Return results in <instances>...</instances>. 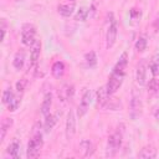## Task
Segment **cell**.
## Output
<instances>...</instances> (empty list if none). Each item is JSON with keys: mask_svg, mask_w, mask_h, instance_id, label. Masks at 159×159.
<instances>
[{"mask_svg": "<svg viewBox=\"0 0 159 159\" xmlns=\"http://www.w3.org/2000/svg\"><path fill=\"white\" fill-rule=\"evenodd\" d=\"M122 138H123V130H119V128L117 132H114L108 137L107 147H106V157L112 158L118 153L122 145Z\"/></svg>", "mask_w": 159, "mask_h": 159, "instance_id": "1", "label": "cell"}, {"mask_svg": "<svg viewBox=\"0 0 159 159\" xmlns=\"http://www.w3.org/2000/svg\"><path fill=\"white\" fill-rule=\"evenodd\" d=\"M43 140H42V134L37 133V134H32L29 144H27V158L32 159V158H37L40 154V150L42 148Z\"/></svg>", "mask_w": 159, "mask_h": 159, "instance_id": "2", "label": "cell"}, {"mask_svg": "<svg viewBox=\"0 0 159 159\" xmlns=\"http://www.w3.org/2000/svg\"><path fill=\"white\" fill-rule=\"evenodd\" d=\"M123 78H124V75H120V73H117V72L112 71V73L109 76V80L107 82V86H106V89H107L109 96L114 94L119 89V87L123 83Z\"/></svg>", "mask_w": 159, "mask_h": 159, "instance_id": "3", "label": "cell"}, {"mask_svg": "<svg viewBox=\"0 0 159 159\" xmlns=\"http://www.w3.org/2000/svg\"><path fill=\"white\" fill-rule=\"evenodd\" d=\"M117 34H118V25H117V21L112 17V20L109 21V26L107 29V32H106V46L108 50L111 47H113V45L116 43Z\"/></svg>", "mask_w": 159, "mask_h": 159, "instance_id": "4", "label": "cell"}, {"mask_svg": "<svg viewBox=\"0 0 159 159\" xmlns=\"http://www.w3.org/2000/svg\"><path fill=\"white\" fill-rule=\"evenodd\" d=\"M35 35H36L35 27L31 26V25H25L22 31H21V42L25 46H32L34 42L36 41L35 40Z\"/></svg>", "mask_w": 159, "mask_h": 159, "instance_id": "5", "label": "cell"}, {"mask_svg": "<svg viewBox=\"0 0 159 159\" xmlns=\"http://www.w3.org/2000/svg\"><path fill=\"white\" fill-rule=\"evenodd\" d=\"M142 109H143V106H142L140 97L135 92H133V96H132V99H130V111H129L130 118L137 119L142 114Z\"/></svg>", "mask_w": 159, "mask_h": 159, "instance_id": "6", "label": "cell"}, {"mask_svg": "<svg viewBox=\"0 0 159 159\" xmlns=\"http://www.w3.org/2000/svg\"><path fill=\"white\" fill-rule=\"evenodd\" d=\"M66 138L70 140L73 138L75 133H76V114L72 109H70V112L67 113V118H66Z\"/></svg>", "mask_w": 159, "mask_h": 159, "instance_id": "7", "label": "cell"}, {"mask_svg": "<svg viewBox=\"0 0 159 159\" xmlns=\"http://www.w3.org/2000/svg\"><path fill=\"white\" fill-rule=\"evenodd\" d=\"M91 101H92V92L88 89V91H86L84 94L82 96V99H81V102H80V104H78V108H77V116H78L80 118L83 117V116L87 113V111H88V108H89V104H91Z\"/></svg>", "mask_w": 159, "mask_h": 159, "instance_id": "8", "label": "cell"}, {"mask_svg": "<svg viewBox=\"0 0 159 159\" xmlns=\"http://www.w3.org/2000/svg\"><path fill=\"white\" fill-rule=\"evenodd\" d=\"M40 52H41V42L39 40H36L34 42V45L31 46V53H30V68H35L39 60H40Z\"/></svg>", "mask_w": 159, "mask_h": 159, "instance_id": "9", "label": "cell"}, {"mask_svg": "<svg viewBox=\"0 0 159 159\" xmlns=\"http://www.w3.org/2000/svg\"><path fill=\"white\" fill-rule=\"evenodd\" d=\"M78 153L83 158L91 157L94 153V145H93V143L91 140H88V139L81 140L80 142V145H78Z\"/></svg>", "mask_w": 159, "mask_h": 159, "instance_id": "10", "label": "cell"}, {"mask_svg": "<svg viewBox=\"0 0 159 159\" xmlns=\"http://www.w3.org/2000/svg\"><path fill=\"white\" fill-rule=\"evenodd\" d=\"M135 80L137 83L140 86H144L147 82V65L145 62H140L137 67V72H135Z\"/></svg>", "mask_w": 159, "mask_h": 159, "instance_id": "11", "label": "cell"}, {"mask_svg": "<svg viewBox=\"0 0 159 159\" xmlns=\"http://www.w3.org/2000/svg\"><path fill=\"white\" fill-rule=\"evenodd\" d=\"M127 63H128V55H127V52H123L119 56V58H118V61H117V63H116V66L113 68V72H117V73H120V75H125Z\"/></svg>", "mask_w": 159, "mask_h": 159, "instance_id": "12", "label": "cell"}, {"mask_svg": "<svg viewBox=\"0 0 159 159\" xmlns=\"http://www.w3.org/2000/svg\"><path fill=\"white\" fill-rule=\"evenodd\" d=\"M73 93H75L73 86L70 84V83H65V84L60 88V91H58V98H60L61 101H67V99H70V98L73 96Z\"/></svg>", "mask_w": 159, "mask_h": 159, "instance_id": "13", "label": "cell"}, {"mask_svg": "<svg viewBox=\"0 0 159 159\" xmlns=\"http://www.w3.org/2000/svg\"><path fill=\"white\" fill-rule=\"evenodd\" d=\"M51 104H52V93L51 92H47L43 97V101H42V104H41V114L42 116H47L50 113V109H51Z\"/></svg>", "mask_w": 159, "mask_h": 159, "instance_id": "14", "label": "cell"}, {"mask_svg": "<svg viewBox=\"0 0 159 159\" xmlns=\"http://www.w3.org/2000/svg\"><path fill=\"white\" fill-rule=\"evenodd\" d=\"M138 157L143 159H153L157 157V149L153 145H147L143 149H140V152L138 153Z\"/></svg>", "mask_w": 159, "mask_h": 159, "instance_id": "15", "label": "cell"}, {"mask_svg": "<svg viewBox=\"0 0 159 159\" xmlns=\"http://www.w3.org/2000/svg\"><path fill=\"white\" fill-rule=\"evenodd\" d=\"M19 152H20V143H19L17 139H14V140L9 144V147H7V149H6V153H7L11 158L17 159V158L20 157Z\"/></svg>", "mask_w": 159, "mask_h": 159, "instance_id": "16", "label": "cell"}, {"mask_svg": "<svg viewBox=\"0 0 159 159\" xmlns=\"http://www.w3.org/2000/svg\"><path fill=\"white\" fill-rule=\"evenodd\" d=\"M57 120H58V113H55V114L48 113V114L46 116L45 124H43L45 132H50V130H52V128L55 127V124L57 123Z\"/></svg>", "mask_w": 159, "mask_h": 159, "instance_id": "17", "label": "cell"}, {"mask_svg": "<svg viewBox=\"0 0 159 159\" xmlns=\"http://www.w3.org/2000/svg\"><path fill=\"white\" fill-rule=\"evenodd\" d=\"M12 123H14L12 118H4L1 120V125H0V142H4L5 135H6L7 130L11 128Z\"/></svg>", "mask_w": 159, "mask_h": 159, "instance_id": "18", "label": "cell"}, {"mask_svg": "<svg viewBox=\"0 0 159 159\" xmlns=\"http://www.w3.org/2000/svg\"><path fill=\"white\" fill-rule=\"evenodd\" d=\"M51 73L55 78H61L65 73V65L62 61H56L51 67Z\"/></svg>", "mask_w": 159, "mask_h": 159, "instance_id": "19", "label": "cell"}, {"mask_svg": "<svg viewBox=\"0 0 159 159\" xmlns=\"http://www.w3.org/2000/svg\"><path fill=\"white\" fill-rule=\"evenodd\" d=\"M24 63H25V52L24 51H17L14 56V60H12V66L15 70H21L24 67Z\"/></svg>", "mask_w": 159, "mask_h": 159, "instance_id": "20", "label": "cell"}, {"mask_svg": "<svg viewBox=\"0 0 159 159\" xmlns=\"http://www.w3.org/2000/svg\"><path fill=\"white\" fill-rule=\"evenodd\" d=\"M108 98H109V94H108L106 87H101V88L97 91V106L103 108Z\"/></svg>", "mask_w": 159, "mask_h": 159, "instance_id": "21", "label": "cell"}, {"mask_svg": "<svg viewBox=\"0 0 159 159\" xmlns=\"http://www.w3.org/2000/svg\"><path fill=\"white\" fill-rule=\"evenodd\" d=\"M57 11L60 12V15H62L65 17H68V16H71L73 14L75 5L73 4H61V5H58Z\"/></svg>", "mask_w": 159, "mask_h": 159, "instance_id": "22", "label": "cell"}, {"mask_svg": "<svg viewBox=\"0 0 159 159\" xmlns=\"http://www.w3.org/2000/svg\"><path fill=\"white\" fill-rule=\"evenodd\" d=\"M103 108H107V109H111V111H118V109L122 108V103L118 98H108Z\"/></svg>", "mask_w": 159, "mask_h": 159, "instance_id": "23", "label": "cell"}, {"mask_svg": "<svg viewBox=\"0 0 159 159\" xmlns=\"http://www.w3.org/2000/svg\"><path fill=\"white\" fill-rule=\"evenodd\" d=\"M84 61H86V63H87L88 67H93V66H96V63H97V56H96V52H94V51H89L88 53H86V56H84Z\"/></svg>", "mask_w": 159, "mask_h": 159, "instance_id": "24", "label": "cell"}, {"mask_svg": "<svg viewBox=\"0 0 159 159\" xmlns=\"http://www.w3.org/2000/svg\"><path fill=\"white\" fill-rule=\"evenodd\" d=\"M20 103H21V96H15V97L12 98V101L7 104V109H9L10 112H15V111L19 108Z\"/></svg>", "mask_w": 159, "mask_h": 159, "instance_id": "25", "label": "cell"}, {"mask_svg": "<svg viewBox=\"0 0 159 159\" xmlns=\"http://www.w3.org/2000/svg\"><path fill=\"white\" fill-rule=\"evenodd\" d=\"M15 97V94H14V92L11 91V88H7V89H5L4 92H2V103L4 104H9L11 101H12V98Z\"/></svg>", "mask_w": 159, "mask_h": 159, "instance_id": "26", "label": "cell"}, {"mask_svg": "<svg viewBox=\"0 0 159 159\" xmlns=\"http://www.w3.org/2000/svg\"><path fill=\"white\" fill-rule=\"evenodd\" d=\"M158 91H159V80L158 78H152L148 83V92L157 93Z\"/></svg>", "mask_w": 159, "mask_h": 159, "instance_id": "27", "label": "cell"}, {"mask_svg": "<svg viewBox=\"0 0 159 159\" xmlns=\"http://www.w3.org/2000/svg\"><path fill=\"white\" fill-rule=\"evenodd\" d=\"M88 10L86 7H80V10H77V14H76V20L78 21H84L88 16Z\"/></svg>", "mask_w": 159, "mask_h": 159, "instance_id": "28", "label": "cell"}, {"mask_svg": "<svg viewBox=\"0 0 159 159\" xmlns=\"http://www.w3.org/2000/svg\"><path fill=\"white\" fill-rule=\"evenodd\" d=\"M135 48H137V51H139V52H143L145 48H147V39L145 37H139L138 40H137V42H135Z\"/></svg>", "mask_w": 159, "mask_h": 159, "instance_id": "29", "label": "cell"}, {"mask_svg": "<svg viewBox=\"0 0 159 159\" xmlns=\"http://www.w3.org/2000/svg\"><path fill=\"white\" fill-rule=\"evenodd\" d=\"M26 84H27V80H25V78L20 80V81L16 83V89H17V92H19V93H22V92L25 91V88H26Z\"/></svg>", "mask_w": 159, "mask_h": 159, "instance_id": "30", "label": "cell"}, {"mask_svg": "<svg viewBox=\"0 0 159 159\" xmlns=\"http://www.w3.org/2000/svg\"><path fill=\"white\" fill-rule=\"evenodd\" d=\"M129 15H130V19H132V20H139L142 12H140V10H138V9H132V10L129 11Z\"/></svg>", "mask_w": 159, "mask_h": 159, "instance_id": "31", "label": "cell"}, {"mask_svg": "<svg viewBox=\"0 0 159 159\" xmlns=\"http://www.w3.org/2000/svg\"><path fill=\"white\" fill-rule=\"evenodd\" d=\"M149 67H150V70H152L153 76H157V75L159 73V63H157V62H152Z\"/></svg>", "mask_w": 159, "mask_h": 159, "instance_id": "32", "label": "cell"}, {"mask_svg": "<svg viewBox=\"0 0 159 159\" xmlns=\"http://www.w3.org/2000/svg\"><path fill=\"white\" fill-rule=\"evenodd\" d=\"M5 35H6V22L5 19L1 20V40H5Z\"/></svg>", "mask_w": 159, "mask_h": 159, "instance_id": "33", "label": "cell"}, {"mask_svg": "<svg viewBox=\"0 0 159 159\" xmlns=\"http://www.w3.org/2000/svg\"><path fill=\"white\" fill-rule=\"evenodd\" d=\"M41 123L40 122H36L34 128H32V134H37V133H41Z\"/></svg>", "mask_w": 159, "mask_h": 159, "instance_id": "34", "label": "cell"}, {"mask_svg": "<svg viewBox=\"0 0 159 159\" xmlns=\"http://www.w3.org/2000/svg\"><path fill=\"white\" fill-rule=\"evenodd\" d=\"M154 30H155L157 32H159V17L154 21Z\"/></svg>", "mask_w": 159, "mask_h": 159, "instance_id": "35", "label": "cell"}, {"mask_svg": "<svg viewBox=\"0 0 159 159\" xmlns=\"http://www.w3.org/2000/svg\"><path fill=\"white\" fill-rule=\"evenodd\" d=\"M154 116H155V118H157V119H159V109H157V112L154 113Z\"/></svg>", "mask_w": 159, "mask_h": 159, "instance_id": "36", "label": "cell"}, {"mask_svg": "<svg viewBox=\"0 0 159 159\" xmlns=\"http://www.w3.org/2000/svg\"><path fill=\"white\" fill-rule=\"evenodd\" d=\"M70 1H75V0H70Z\"/></svg>", "mask_w": 159, "mask_h": 159, "instance_id": "37", "label": "cell"}]
</instances>
